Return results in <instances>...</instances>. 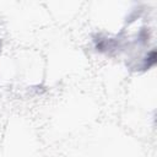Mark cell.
<instances>
[{"label":"cell","mask_w":157,"mask_h":157,"mask_svg":"<svg viewBox=\"0 0 157 157\" xmlns=\"http://www.w3.org/2000/svg\"><path fill=\"white\" fill-rule=\"evenodd\" d=\"M156 59H157L156 50H155V49H152L150 53H147V55H146V56H145V59H144L142 70H148V69H151V67L156 64Z\"/></svg>","instance_id":"1"}]
</instances>
